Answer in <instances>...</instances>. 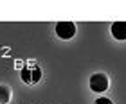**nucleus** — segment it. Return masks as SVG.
<instances>
[{
	"mask_svg": "<svg viewBox=\"0 0 126 104\" xmlns=\"http://www.w3.org/2000/svg\"><path fill=\"white\" fill-rule=\"evenodd\" d=\"M56 34L61 38V39H70L74 34H76V25L72 22H60L56 25Z\"/></svg>",
	"mask_w": 126,
	"mask_h": 104,
	"instance_id": "7ed1b4c3",
	"label": "nucleus"
},
{
	"mask_svg": "<svg viewBox=\"0 0 126 104\" xmlns=\"http://www.w3.org/2000/svg\"><path fill=\"white\" fill-rule=\"evenodd\" d=\"M20 76H22L24 83L34 84V83H38V81L42 79V68L40 66H25V68H22Z\"/></svg>",
	"mask_w": 126,
	"mask_h": 104,
	"instance_id": "f257e3e1",
	"label": "nucleus"
},
{
	"mask_svg": "<svg viewBox=\"0 0 126 104\" xmlns=\"http://www.w3.org/2000/svg\"><path fill=\"white\" fill-rule=\"evenodd\" d=\"M95 104H112V101L108 99V97H99V99L95 101Z\"/></svg>",
	"mask_w": 126,
	"mask_h": 104,
	"instance_id": "423d86ee",
	"label": "nucleus"
},
{
	"mask_svg": "<svg viewBox=\"0 0 126 104\" xmlns=\"http://www.w3.org/2000/svg\"><path fill=\"white\" fill-rule=\"evenodd\" d=\"M11 101V90L7 86H0V104H7Z\"/></svg>",
	"mask_w": 126,
	"mask_h": 104,
	"instance_id": "39448f33",
	"label": "nucleus"
},
{
	"mask_svg": "<svg viewBox=\"0 0 126 104\" xmlns=\"http://www.w3.org/2000/svg\"><path fill=\"white\" fill-rule=\"evenodd\" d=\"M112 36L115 39H119V41L126 39V22H115V24H112Z\"/></svg>",
	"mask_w": 126,
	"mask_h": 104,
	"instance_id": "20e7f679",
	"label": "nucleus"
},
{
	"mask_svg": "<svg viewBox=\"0 0 126 104\" xmlns=\"http://www.w3.org/2000/svg\"><path fill=\"white\" fill-rule=\"evenodd\" d=\"M90 90L95 93H103L108 90V77L105 74H94L90 77Z\"/></svg>",
	"mask_w": 126,
	"mask_h": 104,
	"instance_id": "f03ea898",
	"label": "nucleus"
}]
</instances>
